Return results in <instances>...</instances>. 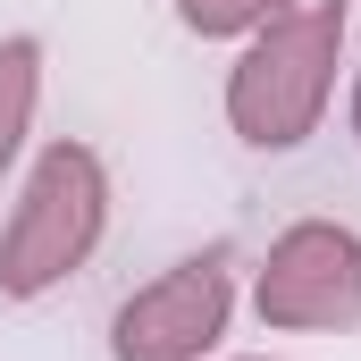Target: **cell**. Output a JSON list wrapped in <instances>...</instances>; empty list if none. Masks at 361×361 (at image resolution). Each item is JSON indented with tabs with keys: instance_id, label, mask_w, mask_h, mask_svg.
Segmentation results:
<instances>
[{
	"instance_id": "obj_1",
	"label": "cell",
	"mask_w": 361,
	"mask_h": 361,
	"mask_svg": "<svg viewBox=\"0 0 361 361\" xmlns=\"http://www.w3.org/2000/svg\"><path fill=\"white\" fill-rule=\"evenodd\" d=\"M345 68V0H302L261 25L227 68V126L252 152H302L336 101Z\"/></svg>"
},
{
	"instance_id": "obj_2",
	"label": "cell",
	"mask_w": 361,
	"mask_h": 361,
	"mask_svg": "<svg viewBox=\"0 0 361 361\" xmlns=\"http://www.w3.org/2000/svg\"><path fill=\"white\" fill-rule=\"evenodd\" d=\"M109 235V160L59 135L42 143V160L25 169L8 227H0V302H42L85 269Z\"/></svg>"
},
{
	"instance_id": "obj_3",
	"label": "cell",
	"mask_w": 361,
	"mask_h": 361,
	"mask_svg": "<svg viewBox=\"0 0 361 361\" xmlns=\"http://www.w3.org/2000/svg\"><path fill=\"white\" fill-rule=\"evenodd\" d=\"M235 319V252L202 244L109 311V361H210Z\"/></svg>"
},
{
	"instance_id": "obj_4",
	"label": "cell",
	"mask_w": 361,
	"mask_h": 361,
	"mask_svg": "<svg viewBox=\"0 0 361 361\" xmlns=\"http://www.w3.org/2000/svg\"><path fill=\"white\" fill-rule=\"evenodd\" d=\"M252 311L286 336L361 328V235L345 219H294L252 269Z\"/></svg>"
},
{
	"instance_id": "obj_5",
	"label": "cell",
	"mask_w": 361,
	"mask_h": 361,
	"mask_svg": "<svg viewBox=\"0 0 361 361\" xmlns=\"http://www.w3.org/2000/svg\"><path fill=\"white\" fill-rule=\"evenodd\" d=\"M34 109H42V42L8 34L0 42V177L17 169V152L34 135Z\"/></svg>"
},
{
	"instance_id": "obj_6",
	"label": "cell",
	"mask_w": 361,
	"mask_h": 361,
	"mask_svg": "<svg viewBox=\"0 0 361 361\" xmlns=\"http://www.w3.org/2000/svg\"><path fill=\"white\" fill-rule=\"evenodd\" d=\"M286 8H302V0H177V25L193 42H252Z\"/></svg>"
},
{
	"instance_id": "obj_7",
	"label": "cell",
	"mask_w": 361,
	"mask_h": 361,
	"mask_svg": "<svg viewBox=\"0 0 361 361\" xmlns=\"http://www.w3.org/2000/svg\"><path fill=\"white\" fill-rule=\"evenodd\" d=\"M353 135H361V68H353Z\"/></svg>"
}]
</instances>
